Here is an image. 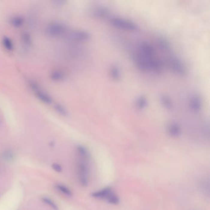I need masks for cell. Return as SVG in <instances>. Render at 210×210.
Listing matches in <instances>:
<instances>
[{
	"label": "cell",
	"mask_w": 210,
	"mask_h": 210,
	"mask_svg": "<svg viewBox=\"0 0 210 210\" xmlns=\"http://www.w3.org/2000/svg\"><path fill=\"white\" fill-rule=\"evenodd\" d=\"M139 51L143 56L146 58H151L155 57V49L154 47L148 42L143 41L139 45Z\"/></svg>",
	"instance_id": "obj_7"
},
{
	"label": "cell",
	"mask_w": 210,
	"mask_h": 210,
	"mask_svg": "<svg viewBox=\"0 0 210 210\" xmlns=\"http://www.w3.org/2000/svg\"><path fill=\"white\" fill-rule=\"evenodd\" d=\"M55 109L56 110V111L61 115H63V116H66L68 114L67 110H66V108L62 105L61 104H56L55 105Z\"/></svg>",
	"instance_id": "obj_26"
},
{
	"label": "cell",
	"mask_w": 210,
	"mask_h": 210,
	"mask_svg": "<svg viewBox=\"0 0 210 210\" xmlns=\"http://www.w3.org/2000/svg\"><path fill=\"white\" fill-rule=\"evenodd\" d=\"M157 43L158 48L163 51H169L171 49V43L168 38L163 36H160L157 38Z\"/></svg>",
	"instance_id": "obj_12"
},
{
	"label": "cell",
	"mask_w": 210,
	"mask_h": 210,
	"mask_svg": "<svg viewBox=\"0 0 210 210\" xmlns=\"http://www.w3.org/2000/svg\"><path fill=\"white\" fill-rule=\"evenodd\" d=\"M149 58L143 56L140 53L136 52L132 55V61L136 67L142 72H148L149 70Z\"/></svg>",
	"instance_id": "obj_6"
},
{
	"label": "cell",
	"mask_w": 210,
	"mask_h": 210,
	"mask_svg": "<svg viewBox=\"0 0 210 210\" xmlns=\"http://www.w3.org/2000/svg\"><path fill=\"white\" fill-rule=\"evenodd\" d=\"M168 65L171 70L175 74L179 76H184L186 74V67L183 61L176 56H171L168 61Z\"/></svg>",
	"instance_id": "obj_4"
},
{
	"label": "cell",
	"mask_w": 210,
	"mask_h": 210,
	"mask_svg": "<svg viewBox=\"0 0 210 210\" xmlns=\"http://www.w3.org/2000/svg\"><path fill=\"white\" fill-rule=\"evenodd\" d=\"M3 45L4 48L8 51H12L14 49V45L12 40L7 37L3 38Z\"/></svg>",
	"instance_id": "obj_22"
},
{
	"label": "cell",
	"mask_w": 210,
	"mask_h": 210,
	"mask_svg": "<svg viewBox=\"0 0 210 210\" xmlns=\"http://www.w3.org/2000/svg\"><path fill=\"white\" fill-rule=\"evenodd\" d=\"M51 78L54 81H62L65 78V73L62 70H54L51 74Z\"/></svg>",
	"instance_id": "obj_19"
},
{
	"label": "cell",
	"mask_w": 210,
	"mask_h": 210,
	"mask_svg": "<svg viewBox=\"0 0 210 210\" xmlns=\"http://www.w3.org/2000/svg\"><path fill=\"white\" fill-rule=\"evenodd\" d=\"M163 69V64L162 62L155 58L149 59V70L156 73H159Z\"/></svg>",
	"instance_id": "obj_11"
},
{
	"label": "cell",
	"mask_w": 210,
	"mask_h": 210,
	"mask_svg": "<svg viewBox=\"0 0 210 210\" xmlns=\"http://www.w3.org/2000/svg\"><path fill=\"white\" fill-rule=\"evenodd\" d=\"M11 24L13 26L16 27H19L22 25L24 23V19L20 16H15L10 20Z\"/></svg>",
	"instance_id": "obj_25"
},
{
	"label": "cell",
	"mask_w": 210,
	"mask_h": 210,
	"mask_svg": "<svg viewBox=\"0 0 210 210\" xmlns=\"http://www.w3.org/2000/svg\"><path fill=\"white\" fill-rule=\"evenodd\" d=\"M110 24L114 27L130 31H136L139 30V26L133 21L122 18L113 17L110 19Z\"/></svg>",
	"instance_id": "obj_2"
},
{
	"label": "cell",
	"mask_w": 210,
	"mask_h": 210,
	"mask_svg": "<svg viewBox=\"0 0 210 210\" xmlns=\"http://www.w3.org/2000/svg\"><path fill=\"white\" fill-rule=\"evenodd\" d=\"M52 168L53 169V170H54L55 171H56L58 173H61L62 171V166L59 164V163H53L52 164Z\"/></svg>",
	"instance_id": "obj_27"
},
{
	"label": "cell",
	"mask_w": 210,
	"mask_h": 210,
	"mask_svg": "<svg viewBox=\"0 0 210 210\" xmlns=\"http://www.w3.org/2000/svg\"><path fill=\"white\" fill-rule=\"evenodd\" d=\"M67 27L62 22H52L45 27V33L51 37H57L64 34Z\"/></svg>",
	"instance_id": "obj_3"
},
{
	"label": "cell",
	"mask_w": 210,
	"mask_h": 210,
	"mask_svg": "<svg viewBox=\"0 0 210 210\" xmlns=\"http://www.w3.org/2000/svg\"><path fill=\"white\" fill-rule=\"evenodd\" d=\"M55 188L56 189L61 192L62 194H64L65 195L67 196V197H71L72 196V192L70 191V189L69 188H68L67 186H65L63 184H57L55 185Z\"/></svg>",
	"instance_id": "obj_20"
},
{
	"label": "cell",
	"mask_w": 210,
	"mask_h": 210,
	"mask_svg": "<svg viewBox=\"0 0 210 210\" xmlns=\"http://www.w3.org/2000/svg\"><path fill=\"white\" fill-rule=\"evenodd\" d=\"M28 84L31 87V90L34 91L35 94L41 101L47 104H50L52 103V99L51 97L46 92L44 91L36 81L30 80L28 81Z\"/></svg>",
	"instance_id": "obj_5"
},
{
	"label": "cell",
	"mask_w": 210,
	"mask_h": 210,
	"mask_svg": "<svg viewBox=\"0 0 210 210\" xmlns=\"http://www.w3.org/2000/svg\"><path fill=\"white\" fill-rule=\"evenodd\" d=\"M168 132L171 137L173 138H177L181 135V128L178 123L175 122L171 123L168 126Z\"/></svg>",
	"instance_id": "obj_13"
},
{
	"label": "cell",
	"mask_w": 210,
	"mask_h": 210,
	"mask_svg": "<svg viewBox=\"0 0 210 210\" xmlns=\"http://www.w3.org/2000/svg\"><path fill=\"white\" fill-rule=\"evenodd\" d=\"M160 101L162 106L164 108L169 110H171L173 108V102L169 96L167 94H161L160 96Z\"/></svg>",
	"instance_id": "obj_14"
},
{
	"label": "cell",
	"mask_w": 210,
	"mask_h": 210,
	"mask_svg": "<svg viewBox=\"0 0 210 210\" xmlns=\"http://www.w3.org/2000/svg\"><path fill=\"white\" fill-rule=\"evenodd\" d=\"M189 107L192 111L198 113L202 108V100L201 97L198 94L192 96L189 100Z\"/></svg>",
	"instance_id": "obj_10"
},
{
	"label": "cell",
	"mask_w": 210,
	"mask_h": 210,
	"mask_svg": "<svg viewBox=\"0 0 210 210\" xmlns=\"http://www.w3.org/2000/svg\"><path fill=\"white\" fill-rule=\"evenodd\" d=\"M112 189L110 187H106L99 191L94 192L91 194V196L96 198H104L107 199L108 197L112 193Z\"/></svg>",
	"instance_id": "obj_15"
},
{
	"label": "cell",
	"mask_w": 210,
	"mask_h": 210,
	"mask_svg": "<svg viewBox=\"0 0 210 210\" xmlns=\"http://www.w3.org/2000/svg\"><path fill=\"white\" fill-rule=\"evenodd\" d=\"M76 152L78 157L90 160V152L87 149L83 146H78L76 147Z\"/></svg>",
	"instance_id": "obj_17"
},
{
	"label": "cell",
	"mask_w": 210,
	"mask_h": 210,
	"mask_svg": "<svg viewBox=\"0 0 210 210\" xmlns=\"http://www.w3.org/2000/svg\"><path fill=\"white\" fill-rule=\"evenodd\" d=\"M110 10L105 6H101L96 7L93 10V16L97 19H106L110 16Z\"/></svg>",
	"instance_id": "obj_9"
},
{
	"label": "cell",
	"mask_w": 210,
	"mask_h": 210,
	"mask_svg": "<svg viewBox=\"0 0 210 210\" xmlns=\"http://www.w3.org/2000/svg\"><path fill=\"white\" fill-rule=\"evenodd\" d=\"M107 202L112 205H118L120 202V198L115 194L112 192L106 199Z\"/></svg>",
	"instance_id": "obj_24"
},
{
	"label": "cell",
	"mask_w": 210,
	"mask_h": 210,
	"mask_svg": "<svg viewBox=\"0 0 210 210\" xmlns=\"http://www.w3.org/2000/svg\"><path fill=\"white\" fill-rule=\"evenodd\" d=\"M89 160L78 158V164H77V170H78V176L80 184L86 187L89 183Z\"/></svg>",
	"instance_id": "obj_1"
},
{
	"label": "cell",
	"mask_w": 210,
	"mask_h": 210,
	"mask_svg": "<svg viewBox=\"0 0 210 210\" xmlns=\"http://www.w3.org/2000/svg\"><path fill=\"white\" fill-rule=\"evenodd\" d=\"M22 41L23 44L26 47L30 46L31 45V38L28 32L25 31L22 34Z\"/></svg>",
	"instance_id": "obj_23"
},
{
	"label": "cell",
	"mask_w": 210,
	"mask_h": 210,
	"mask_svg": "<svg viewBox=\"0 0 210 210\" xmlns=\"http://www.w3.org/2000/svg\"><path fill=\"white\" fill-rule=\"evenodd\" d=\"M148 104V101L144 96H140L136 101V107L138 110L144 109Z\"/></svg>",
	"instance_id": "obj_18"
},
{
	"label": "cell",
	"mask_w": 210,
	"mask_h": 210,
	"mask_svg": "<svg viewBox=\"0 0 210 210\" xmlns=\"http://www.w3.org/2000/svg\"><path fill=\"white\" fill-rule=\"evenodd\" d=\"M41 201L48 206L54 210H59V207L58 205L55 203L52 199L47 197H43L41 198Z\"/></svg>",
	"instance_id": "obj_21"
},
{
	"label": "cell",
	"mask_w": 210,
	"mask_h": 210,
	"mask_svg": "<svg viewBox=\"0 0 210 210\" xmlns=\"http://www.w3.org/2000/svg\"><path fill=\"white\" fill-rule=\"evenodd\" d=\"M70 39L75 41H87L91 38V34L84 30H75L69 35Z\"/></svg>",
	"instance_id": "obj_8"
},
{
	"label": "cell",
	"mask_w": 210,
	"mask_h": 210,
	"mask_svg": "<svg viewBox=\"0 0 210 210\" xmlns=\"http://www.w3.org/2000/svg\"><path fill=\"white\" fill-rule=\"evenodd\" d=\"M110 76L114 81H118L121 78V71L118 65H114L110 69Z\"/></svg>",
	"instance_id": "obj_16"
}]
</instances>
